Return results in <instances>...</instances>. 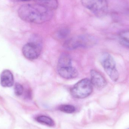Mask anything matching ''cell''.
<instances>
[{
  "mask_svg": "<svg viewBox=\"0 0 129 129\" xmlns=\"http://www.w3.org/2000/svg\"><path fill=\"white\" fill-rule=\"evenodd\" d=\"M39 1L38 4L43 5L51 10H56L58 8V2L57 0H42Z\"/></svg>",
  "mask_w": 129,
  "mask_h": 129,
  "instance_id": "obj_11",
  "label": "cell"
},
{
  "mask_svg": "<svg viewBox=\"0 0 129 129\" xmlns=\"http://www.w3.org/2000/svg\"><path fill=\"white\" fill-rule=\"evenodd\" d=\"M57 71L59 75L64 79H74L78 75L77 70L72 66L58 68Z\"/></svg>",
  "mask_w": 129,
  "mask_h": 129,
  "instance_id": "obj_8",
  "label": "cell"
},
{
  "mask_svg": "<svg viewBox=\"0 0 129 129\" xmlns=\"http://www.w3.org/2000/svg\"><path fill=\"white\" fill-rule=\"evenodd\" d=\"M59 109L60 111L67 113H73L76 111L75 107L70 105H63L60 106Z\"/></svg>",
  "mask_w": 129,
  "mask_h": 129,
  "instance_id": "obj_14",
  "label": "cell"
},
{
  "mask_svg": "<svg viewBox=\"0 0 129 129\" xmlns=\"http://www.w3.org/2000/svg\"><path fill=\"white\" fill-rule=\"evenodd\" d=\"M72 66V60L70 55L63 53L60 57L57 64V68Z\"/></svg>",
  "mask_w": 129,
  "mask_h": 129,
  "instance_id": "obj_10",
  "label": "cell"
},
{
  "mask_svg": "<svg viewBox=\"0 0 129 129\" xmlns=\"http://www.w3.org/2000/svg\"><path fill=\"white\" fill-rule=\"evenodd\" d=\"M36 120L40 123L49 126H53L54 125L53 120L50 117L47 116H39L36 117Z\"/></svg>",
  "mask_w": 129,
  "mask_h": 129,
  "instance_id": "obj_12",
  "label": "cell"
},
{
  "mask_svg": "<svg viewBox=\"0 0 129 129\" xmlns=\"http://www.w3.org/2000/svg\"><path fill=\"white\" fill-rule=\"evenodd\" d=\"M91 82L92 86L97 89H102L107 85V82L104 76L99 72L94 70L90 71Z\"/></svg>",
  "mask_w": 129,
  "mask_h": 129,
  "instance_id": "obj_7",
  "label": "cell"
},
{
  "mask_svg": "<svg viewBox=\"0 0 129 129\" xmlns=\"http://www.w3.org/2000/svg\"><path fill=\"white\" fill-rule=\"evenodd\" d=\"M93 86L87 78L83 79L74 85L71 89V95L77 99H82L89 96L92 92Z\"/></svg>",
  "mask_w": 129,
  "mask_h": 129,
  "instance_id": "obj_3",
  "label": "cell"
},
{
  "mask_svg": "<svg viewBox=\"0 0 129 129\" xmlns=\"http://www.w3.org/2000/svg\"><path fill=\"white\" fill-rule=\"evenodd\" d=\"M70 29L67 28H63L60 29L57 32V37L60 39H63L67 38L70 33Z\"/></svg>",
  "mask_w": 129,
  "mask_h": 129,
  "instance_id": "obj_15",
  "label": "cell"
},
{
  "mask_svg": "<svg viewBox=\"0 0 129 129\" xmlns=\"http://www.w3.org/2000/svg\"><path fill=\"white\" fill-rule=\"evenodd\" d=\"M121 43L124 46L129 47V31L122 32L120 35Z\"/></svg>",
  "mask_w": 129,
  "mask_h": 129,
  "instance_id": "obj_13",
  "label": "cell"
},
{
  "mask_svg": "<svg viewBox=\"0 0 129 129\" xmlns=\"http://www.w3.org/2000/svg\"><path fill=\"white\" fill-rule=\"evenodd\" d=\"M17 13L22 20L36 24L49 21L53 15L52 10L39 4L23 5L19 8Z\"/></svg>",
  "mask_w": 129,
  "mask_h": 129,
  "instance_id": "obj_1",
  "label": "cell"
},
{
  "mask_svg": "<svg viewBox=\"0 0 129 129\" xmlns=\"http://www.w3.org/2000/svg\"><path fill=\"white\" fill-rule=\"evenodd\" d=\"M0 82L4 87H11L14 84V78L12 72L8 70L3 71L0 76Z\"/></svg>",
  "mask_w": 129,
  "mask_h": 129,
  "instance_id": "obj_9",
  "label": "cell"
},
{
  "mask_svg": "<svg viewBox=\"0 0 129 129\" xmlns=\"http://www.w3.org/2000/svg\"><path fill=\"white\" fill-rule=\"evenodd\" d=\"M13 1L16 2H25L28 1H31V0H13Z\"/></svg>",
  "mask_w": 129,
  "mask_h": 129,
  "instance_id": "obj_17",
  "label": "cell"
},
{
  "mask_svg": "<svg viewBox=\"0 0 129 129\" xmlns=\"http://www.w3.org/2000/svg\"><path fill=\"white\" fill-rule=\"evenodd\" d=\"M38 1H42V0H38Z\"/></svg>",
  "mask_w": 129,
  "mask_h": 129,
  "instance_id": "obj_18",
  "label": "cell"
},
{
  "mask_svg": "<svg viewBox=\"0 0 129 129\" xmlns=\"http://www.w3.org/2000/svg\"><path fill=\"white\" fill-rule=\"evenodd\" d=\"M95 42V39L91 36L83 35L68 39L63 44V47L67 50H73L78 48L92 47Z\"/></svg>",
  "mask_w": 129,
  "mask_h": 129,
  "instance_id": "obj_2",
  "label": "cell"
},
{
  "mask_svg": "<svg viewBox=\"0 0 129 129\" xmlns=\"http://www.w3.org/2000/svg\"><path fill=\"white\" fill-rule=\"evenodd\" d=\"M35 39L24 45L22 52L24 56L29 60H34L38 58L42 51L41 41L39 39Z\"/></svg>",
  "mask_w": 129,
  "mask_h": 129,
  "instance_id": "obj_6",
  "label": "cell"
},
{
  "mask_svg": "<svg viewBox=\"0 0 129 129\" xmlns=\"http://www.w3.org/2000/svg\"><path fill=\"white\" fill-rule=\"evenodd\" d=\"M14 91L15 95L17 96H20L23 94L24 88L21 84L18 83L15 84L14 87Z\"/></svg>",
  "mask_w": 129,
  "mask_h": 129,
  "instance_id": "obj_16",
  "label": "cell"
},
{
  "mask_svg": "<svg viewBox=\"0 0 129 129\" xmlns=\"http://www.w3.org/2000/svg\"><path fill=\"white\" fill-rule=\"evenodd\" d=\"M102 65L111 79L116 82L119 79V74L116 67V62L112 56L108 53L103 54L101 59Z\"/></svg>",
  "mask_w": 129,
  "mask_h": 129,
  "instance_id": "obj_5",
  "label": "cell"
},
{
  "mask_svg": "<svg viewBox=\"0 0 129 129\" xmlns=\"http://www.w3.org/2000/svg\"><path fill=\"white\" fill-rule=\"evenodd\" d=\"M83 7L98 17L104 16L107 13L108 4L107 0H81Z\"/></svg>",
  "mask_w": 129,
  "mask_h": 129,
  "instance_id": "obj_4",
  "label": "cell"
},
{
  "mask_svg": "<svg viewBox=\"0 0 129 129\" xmlns=\"http://www.w3.org/2000/svg\"></svg>",
  "mask_w": 129,
  "mask_h": 129,
  "instance_id": "obj_19",
  "label": "cell"
}]
</instances>
